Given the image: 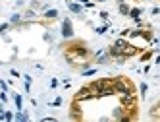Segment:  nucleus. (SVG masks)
Instances as JSON below:
<instances>
[{"instance_id": "nucleus-2", "label": "nucleus", "mask_w": 160, "mask_h": 122, "mask_svg": "<svg viewBox=\"0 0 160 122\" xmlns=\"http://www.w3.org/2000/svg\"><path fill=\"white\" fill-rule=\"evenodd\" d=\"M120 2H123V0H120Z\"/></svg>"}, {"instance_id": "nucleus-1", "label": "nucleus", "mask_w": 160, "mask_h": 122, "mask_svg": "<svg viewBox=\"0 0 160 122\" xmlns=\"http://www.w3.org/2000/svg\"><path fill=\"white\" fill-rule=\"evenodd\" d=\"M64 35H72V25H70V21L64 23Z\"/></svg>"}]
</instances>
